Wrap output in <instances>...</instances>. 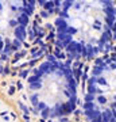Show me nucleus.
Instances as JSON below:
<instances>
[{"label": "nucleus", "instance_id": "nucleus-7", "mask_svg": "<svg viewBox=\"0 0 116 122\" xmlns=\"http://www.w3.org/2000/svg\"><path fill=\"white\" fill-rule=\"evenodd\" d=\"M96 107H97L96 102H84V105H82V110H92Z\"/></svg>", "mask_w": 116, "mask_h": 122}, {"label": "nucleus", "instance_id": "nucleus-1", "mask_svg": "<svg viewBox=\"0 0 116 122\" xmlns=\"http://www.w3.org/2000/svg\"><path fill=\"white\" fill-rule=\"evenodd\" d=\"M70 64V60L64 64L57 56L49 54L27 80L31 107L43 119L68 121L66 115L76 111L77 81Z\"/></svg>", "mask_w": 116, "mask_h": 122}, {"label": "nucleus", "instance_id": "nucleus-6", "mask_svg": "<svg viewBox=\"0 0 116 122\" xmlns=\"http://www.w3.org/2000/svg\"><path fill=\"white\" fill-rule=\"evenodd\" d=\"M96 84H97L99 87H104V86H108V80L105 77H103V75H100V76H97V79H96Z\"/></svg>", "mask_w": 116, "mask_h": 122}, {"label": "nucleus", "instance_id": "nucleus-11", "mask_svg": "<svg viewBox=\"0 0 116 122\" xmlns=\"http://www.w3.org/2000/svg\"><path fill=\"white\" fill-rule=\"evenodd\" d=\"M112 121H116V110H112Z\"/></svg>", "mask_w": 116, "mask_h": 122}, {"label": "nucleus", "instance_id": "nucleus-10", "mask_svg": "<svg viewBox=\"0 0 116 122\" xmlns=\"http://www.w3.org/2000/svg\"><path fill=\"white\" fill-rule=\"evenodd\" d=\"M103 64H104L103 58H97V57H95V65H103Z\"/></svg>", "mask_w": 116, "mask_h": 122}, {"label": "nucleus", "instance_id": "nucleus-2", "mask_svg": "<svg viewBox=\"0 0 116 122\" xmlns=\"http://www.w3.org/2000/svg\"><path fill=\"white\" fill-rule=\"evenodd\" d=\"M37 0H0V54L16 50L26 39Z\"/></svg>", "mask_w": 116, "mask_h": 122}, {"label": "nucleus", "instance_id": "nucleus-4", "mask_svg": "<svg viewBox=\"0 0 116 122\" xmlns=\"http://www.w3.org/2000/svg\"><path fill=\"white\" fill-rule=\"evenodd\" d=\"M84 115H85L89 121H95V122H100V121H101V110H100V109L84 110Z\"/></svg>", "mask_w": 116, "mask_h": 122}, {"label": "nucleus", "instance_id": "nucleus-3", "mask_svg": "<svg viewBox=\"0 0 116 122\" xmlns=\"http://www.w3.org/2000/svg\"><path fill=\"white\" fill-rule=\"evenodd\" d=\"M37 3H38L41 7L43 8V11H46V12H54V11H58L61 7V3H62V0H37Z\"/></svg>", "mask_w": 116, "mask_h": 122}, {"label": "nucleus", "instance_id": "nucleus-5", "mask_svg": "<svg viewBox=\"0 0 116 122\" xmlns=\"http://www.w3.org/2000/svg\"><path fill=\"white\" fill-rule=\"evenodd\" d=\"M101 121H104V122H112V110L111 109L101 110Z\"/></svg>", "mask_w": 116, "mask_h": 122}, {"label": "nucleus", "instance_id": "nucleus-8", "mask_svg": "<svg viewBox=\"0 0 116 122\" xmlns=\"http://www.w3.org/2000/svg\"><path fill=\"white\" fill-rule=\"evenodd\" d=\"M104 73V71L103 68L100 65H95L93 66V69H92V75H95V76H100V75H103Z\"/></svg>", "mask_w": 116, "mask_h": 122}, {"label": "nucleus", "instance_id": "nucleus-9", "mask_svg": "<svg viewBox=\"0 0 116 122\" xmlns=\"http://www.w3.org/2000/svg\"><path fill=\"white\" fill-rule=\"evenodd\" d=\"M96 95L95 94H90V92H86L85 96H84V102H95Z\"/></svg>", "mask_w": 116, "mask_h": 122}]
</instances>
